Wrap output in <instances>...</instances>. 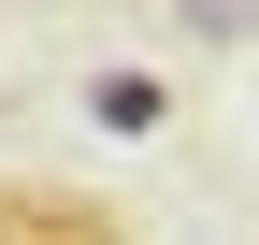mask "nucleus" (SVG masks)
Wrapping results in <instances>:
<instances>
[{
    "instance_id": "nucleus-1",
    "label": "nucleus",
    "mask_w": 259,
    "mask_h": 245,
    "mask_svg": "<svg viewBox=\"0 0 259 245\" xmlns=\"http://www.w3.org/2000/svg\"><path fill=\"white\" fill-rule=\"evenodd\" d=\"M87 115H101V130H158L173 87H158V72H101V87H87Z\"/></svg>"
}]
</instances>
